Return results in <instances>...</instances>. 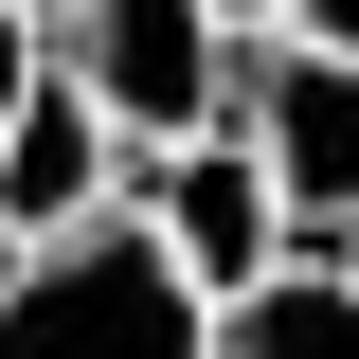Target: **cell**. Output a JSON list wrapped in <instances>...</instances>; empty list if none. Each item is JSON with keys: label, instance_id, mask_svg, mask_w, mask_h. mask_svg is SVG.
Returning <instances> with one entry per match:
<instances>
[{"label": "cell", "instance_id": "1", "mask_svg": "<svg viewBox=\"0 0 359 359\" xmlns=\"http://www.w3.org/2000/svg\"><path fill=\"white\" fill-rule=\"evenodd\" d=\"M0 359H216V287L144 216H72L0 252Z\"/></svg>", "mask_w": 359, "mask_h": 359}, {"label": "cell", "instance_id": "2", "mask_svg": "<svg viewBox=\"0 0 359 359\" xmlns=\"http://www.w3.org/2000/svg\"><path fill=\"white\" fill-rule=\"evenodd\" d=\"M54 72L126 144H180V126L233 108V18L216 0H54Z\"/></svg>", "mask_w": 359, "mask_h": 359}, {"label": "cell", "instance_id": "3", "mask_svg": "<svg viewBox=\"0 0 359 359\" xmlns=\"http://www.w3.org/2000/svg\"><path fill=\"white\" fill-rule=\"evenodd\" d=\"M233 126H252L269 198H287V233H359V54L323 36H233Z\"/></svg>", "mask_w": 359, "mask_h": 359}, {"label": "cell", "instance_id": "4", "mask_svg": "<svg viewBox=\"0 0 359 359\" xmlns=\"http://www.w3.org/2000/svg\"><path fill=\"white\" fill-rule=\"evenodd\" d=\"M144 162H162V180H144V233H162V252L198 269L216 306L252 287L269 252H306V233H287V198H269V162H252V126H233V108H216V126H180V144H144Z\"/></svg>", "mask_w": 359, "mask_h": 359}, {"label": "cell", "instance_id": "5", "mask_svg": "<svg viewBox=\"0 0 359 359\" xmlns=\"http://www.w3.org/2000/svg\"><path fill=\"white\" fill-rule=\"evenodd\" d=\"M108 162H126V126H108L72 72H36L18 108H0V252H18V233H72V216H108Z\"/></svg>", "mask_w": 359, "mask_h": 359}, {"label": "cell", "instance_id": "6", "mask_svg": "<svg viewBox=\"0 0 359 359\" xmlns=\"http://www.w3.org/2000/svg\"><path fill=\"white\" fill-rule=\"evenodd\" d=\"M216 359H359V252H341V233L269 252L252 287L216 306Z\"/></svg>", "mask_w": 359, "mask_h": 359}, {"label": "cell", "instance_id": "7", "mask_svg": "<svg viewBox=\"0 0 359 359\" xmlns=\"http://www.w3.org/2000/svg\"><path fill=\"white\" fill-rule=\"evenodd\" d=\"M36 72H54V18H36V0H0V108H18Z\"/></svg>", "mask_w": 359, "mask_h": 359}, {"label": "cell", "instance_id": "8", "mask_svg": "<svg viewBox=\"0 0 359 359\" xmlns=\"http://www.w3.org/2000/svg\"><path fill=\"white\" fill-rule=\"evenodd\" d=\"M269 36H323V54H359V0H269Z\"/></svg>", "mask_w": 359, "mask_h": 359}, {"label": "cell", "instance_id": "9", "mask_svg": "<svg viewBox=\"0 0 359 359\" xmlns=\"http://www.w3.org/2000/svg\"><path fill=\"white\" fill-rule=\"evenodd\" d=\"M216 18H233V36H269V0H216Z\"/></svg>", "mask_w": 359, "mask_h": 359}, {"label": "cell", "instance_id": "10", "mask_svg": "<svg viewBox=\"0 0 359 359\" xmlns=\"http://www.w3.org/2000/svg\"><path fill=\"white\" fill-rule=\"evenodd\" d=\"M36 18H54V0H36Z\"/></svg>", "mask_w": 359, "mask_h": 359}, {"label": "cell", "instance_id": "11", "mask_svg": "<svg viewBox=\"0 0 359 359\" xmlns=\"http://www.w3.org/2000/svg\"><path fill=\"white\" fill-rule=\"evenodd\" d=\"M341 252H359V233H341Z\"/></svg>", "mask_w": 359, "mask_h": 359}]
</instances>
